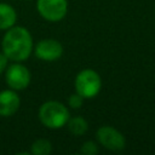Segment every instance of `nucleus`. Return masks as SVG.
<instances>
[{
    "instance_id": "obj_2",
    "label": "nucleus",
    "mask_w": 155,
    "mask_h": 155,
    "mask_svg": "<svg viewBox=\"0 0 155 155\" xmlns=\"http://www.w3.org/2000/svg\"><path fill=\"white\" fill-rule=\"evenodd\" d=\"M39 119L44 126L51 130H58L67 125L69 120V111L61 102H45L39 109Z\"/></svg>"
},
{
    "instance_id": "obj_3",
    "label": "nucleus",
    "mask_w": 155,
    "mask_h": 155,
    "mask_svg": "<svg viewBox=\"0 0 155 155\" xmlns=\"http://www.w3.org/2000/svg\"><path fill=\"white\" fill-rule=\"evenodd\" d=\"M102 88V80L97 71L92 69L81 70L75 79V90L84 99L96 97Z\"/></svg>"
},
{
    "instance_id": "obj_8",
    "label": "nucleus",
    "mask_w": 155,
    "mask_h": 155,
    "mask_svg": "<svg viewBox=\"0 0 155 155\" xmlns=\"http://www.w3.org/2000/svg\"><path fill=\"white\" fill-rule=\"evenodd\" d=\"M21 101L15 90H5L0 92V116H11L19 108Z\"/></svg>"
},
{
    "instance_id": "obj_5",
    "label": "nucleus",
    "mask_w": 155,
    "mask_h": 155,
    "mask_svg": "<svg viewBox=\"0 0 155 155\" xmlns=\"http://www.w3.org/2000/svg\"><path fill=\"white\" fill-rule=\"evenodd\" d=\"M97 139L98 142L107 149L119 151L125 148L126 140L125 137L116 128L111 126H102L97 130Z\"/></svg>"
},
{
    "instance_id": "obj_4",
    "label": "nucleus",
    "mask_w": 155,
    "mask_h": 155,
    "mask_svg": "<svg viewBox=\"0 0 155 155\" xmlns=\"http://www.w3.org/2000/svg\"><path fill=\"white\" fill-rule=\"evenodd\" d=\"M38 11L40 16L48 22H59L64 18L68 10L67 0H38Z\"/></svg>"
},
{
    "instance_id": "obj_12",
    "label": "nucleus",
    "mask_w": 155,
    "mask_h": 155,
    "mask_svg": "<svg viewBox=\"0 0 155 155\" xmlns=\"http://www.w3.org/2000/svg\"><path fill=\"white\" fill-rule=\"evenodd\" d=\"M80 151L85 155H96V154H98V147L94 142L88 140V142H85L82 144Z\"/></svg>"
},
{
    "instance_id": "obj_14",
    "label": "nucleus",
    "mask_w": 155,
    "mask_h": 155,
    "mask_svg": "<svg viewBox=\"0 0 155 155\" xmlns=\"http://www.w3.org/2000/svg\"><path fill=\"white\" fill-rule=\"evenodd\" d=\"M7 61L8 58L5 56V53H0V74H2L5 70H6V67H7Z\"/></svg>"
},
{
    "instance_id": "obj_6",
    "label": "nucleus",
    "mask_w": 155,
    "mask_h": 155,
    "mask_svg": "<svg viewBox=\"0 0 155 155\" xmlns=\"http://www.w3.org/2000/svg\"><path fill=\"white\" fill-rule=\"evenodd\" d=\"M5 79L7 85L12 90L19 91L28 87L30 82V73L27 69V67L17 63V64H12L6 69Z\"/></svg>"
},
{
    "instance_id": "obj_1",
    "label": "nucleus",
    "mask_w": 155,
    "mask_h": 155,
    "mask_svg": "<svg viewBox=\"0 0 155 155\" xmlns=\"http://www.w3.org/2000/svg\"><path fill=\"white\" fill-rule=\"evenodd\" d=\"M1 47L8 59L22 62L25 61L33 51V39L28 29L23 27H11L2 38Z\"/></svg>"
},
{
    "instance_id": "obj_13",
    "label": "nucleus",
    "mask_w": 155,
    "mask_h": 155,
    "mask_svg": "<svg viewBox=\"0 0 155 155\" xmlns=\"http://www.w3.org/2000/svg\"><path fill=\"white\" fill-rule=\"evenodd\" d=\"M68 103H69V105H70L71 108L76 109V108H80V107L82 105V103H84V98H82L79 93H75V94H71V96L69 97Z\"/></svg>"
},
{
    "instance_id": "obj_11",
    "label": "nucleus",
    "mask_w": 155,
    "mask_h": 155,
    "mask_svg": "<svg viewBox=\"0 0 155 155\" xmlns=\"http://www.w3.org/2000/svg\"><path fill=\"white\" fill-rule=\"evenodd\" d=\"M52 150V144L50 140L40 138L36 139L33 144H31V149L30 153L34 155H48Z\"/></svg>"
},
{
    "instance_id": "obj_10",
    "label": "nucleus",
    "mask_w": 155,
    "mask_h": 155,
    "mask_svg": "<svg viewBox=\"0 0 155 155\" xmlns=\"http://www.w3.org/2000/svg\"><path fill=\"white\" fill-rule=\"evenodd\" d=\"M67 124H68L69 131H70L74 136H81V134H84V133L87 131V128H88L87 121H86L84 117H81V116H76V117H73V119L69 117V120H68Z\"/></svg>"
},
{
    "instance_id": "obj_7",
    "label": "nucleus",
    "mask_w": 155,
    "mask_h": 155,
    "mask_svg": "<svg viewBox=\"0 0 155 155\" xmlns=\"http://www.w3.org/2000/svg\"><path fill=\"white\" fill-rule=\"evenodd\" d=\"M35 54L39 59L45 62H53L63 54V46L54 39H44L35 46Z\"/></svg>"
},
{
    "instance_id": "obj_9",
    "label": "nucleus",
    "mask_w": 155,
    "mask_h": 155,
    "mask_svg": "<svg viewBox=\"0 0 155 155\" xmlns=\"http://www.w3.org/2000/svg\"><path fill=\"white\" fill-rule=\"evenodd\" d=\"M17 19V13L15 8L8 4H0V29L7 30L15 25Z\"/></svg>"
}]
</instances>
